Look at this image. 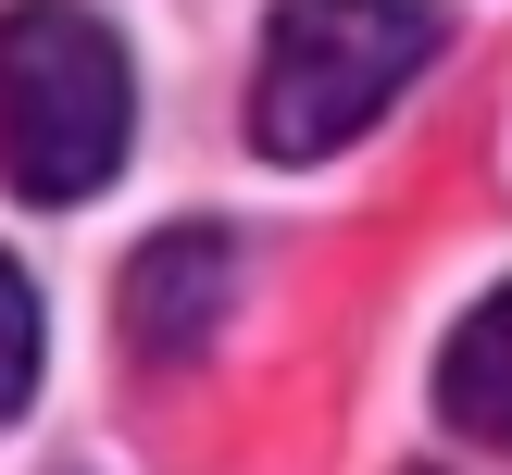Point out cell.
<instances>
[{"mask_svg":"<svg viewBox=\"0 0 512 475\" xmlns=\"http://www.w3.org/2000/svg\"><path fill=\"white\" fill-rule=\"evenodd\" d=\"M225 313H238V238L225 225H163L125 263V350L138 363H200Z\"/></svg>","mask_w":512,"mask_h":475,"instance_id":"3","label":"cell"},{"mask_svg":"<svg viewBox=\"0 0 512 475\" xmlns=\"http://www.w3.org/2000/svg\"><path fill=\"white\" fill-rule=\"evenodd\" d=\"M25 388H38V288H25V263L0 250V425L25 413Z\"/></svg>","mask_w":512,"mask_h":475,"instance_id":"5","label":"cell"},{"mask_svg":"<svg viewBox=\"0 0 512 475\" xmlns=\"http://www.w3.org/2000/svg\"><path fill=\"white\" fill-rule=\"evenodd\" d=\"M438 50V0H275L250 50V150L325 163L350 150Z\"/></svg>","mask_w":512,"mask_h":475,"instance_id":"2","label":"cell"},{"mask_svg":"<svg viewBox=\"0 0 512 475\" xmlns=\"http://www.w3.org/2000/svg\"><path fill=\"white\" fill-rule=\"evenodd\" d=\"M138 138V75L125 38L75 0H13L0 13V175L13 200H100Z\"/></svg>","mask_w":512,"mask_h":475,"instance_id":"1","label":"cell"},{"mask_svg":"<svg viewBox=\"0 0 512 475\" xmlns=\"http://www.w3.org/2000/svg\"><path fill=\"white\" fill-rule=\"evenodd\" d=\"M438 413L463 425V438L512 450V275L450 325V350H438Z\"/></svg>","mask_w":512,"mask_h":475,"instance_id":"4","label":"cell"}]
</instances>
